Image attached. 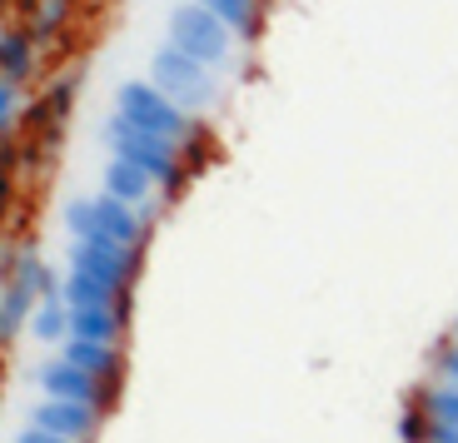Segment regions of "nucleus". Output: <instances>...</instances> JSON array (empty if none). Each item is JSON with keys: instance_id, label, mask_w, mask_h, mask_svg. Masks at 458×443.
<instances>
[{"instance_id": "obj_9", "label": "nucleus", "mask_w": 458, "mask_h": 443, "mask_svg": "<svg viewBox=\"0 0 458 443\" xmlns=\"http://www.w3.org/2000/svg\"><path fill=\"white\" fill-rule=\"evenodd\" d=\"M46 70H50V50L40 46L25 25H15L11 15H5V21H0V75L30 90Z\"/></svg>"}, {"instance_id": "obj_2", "label": "nucleus", "mask_w": 458, "mask_h": 443, "mask_svg": "<svg viewBox=\"0 0 458 443\" xmlns=\"http://www.w3.org/2000/svg\"><path fill=\"white\" fill-rule=\"evenodd\" d=\"M110 115H120L125 125L149 130V135H160V140H174L190 159H195L199 140H209L205 120L190 115V110H180L174 100H165L145 75H140V80H120V85H114V110Z\"/></svg>"}, {"instance_id": "obj_10", "label": "nucleus", "mask_w": 458, "mask_h": 443, "mask_svg": "<svg viewBox=\"0 0 458 443\" xmlns=\"http://www.w3.org/2000/svg\"><path fill=\"white\" fill-rule=\"evenodd\" d=\"M35 379H40L46 398H75V404H90V409H105V404H110V388H105L100 379H90L85 369H75L70 359H46Z\"/></svg>"}, {"instance_id": "obj_6", "label": "nucleus", "mask_w": 458, "mask_h": 443, "mask_svg": "<svg viewBox=\"0 0 458 443\" xmlns=\"http://www.w3.org/2000/svg\"><path fill=\"white\" fill-rule=\"evenodd\" d=\"M165 40H170L174 50H184L190 60H199V65L219 70V75L234 65V46H240L234 30H229L215 11H205L199 0H180V5H174L170 21H165Z\"/></svg>"}, {"instance_id": "obj_21", "label": "nucleus", "mask_w": 458, "mask_h": 443, "mask_svg": "<svg viewBox=\"0 0 458 443\" xmlns=\"http://www.w3.org/2000/svg\"><path fill=\"white\" fill-rule=\"evenodd\" d=\"M15 443H75V439H60V433H46V429H35V423H25L15 433Z\"/></svg>"}, {"instance_id": "obj_8", "label": "nucleus", "mask_w": 458, "mask_h": 443, "mask_svg": "<svg viewBox=\"0 0 458 443\" xmlns=\"http://www.w3.org/2000/svg\"><path fill=\"white\" fill-rule=\"evenodd\" d=\"M75 15H81V0H11V21L25 25V30L50 50V55L70 40Z\"/></svg>"}, {"instance_id": "obj_7", "label": "nucleus", "mask_w": 458, "mask_h": 443, "mask_svg": "<svg viewBox=\"0 0 458 443\" xmlns=\"http://www.w3.org/2000/svg\"><path fill=\"white\" fill-rule=\"evenodd\" d=\"M70 269H81L90 279H100V285L130 294V285L140 274V250L114 244V239H70Z\"/></svg>"}, {"instance_id": "obj_17", "label": "nucleus", "mask_w": 458, "mask_h": 443, "mask_svg": "<svg viewBox=\"0 0 458 443\" xmlns=\"http://www.w3.org/2000/svg\"><path fill=\"white\" fill-rule=\"evenodd\" d=\"M25 329L35 334L40 344H60L70 334V304H65V294H46V299H35V309H30V324Z\"/></svg>"}, {"instance_id": "obj_20", "label": "nucleus", "mask_w": 458, "mask_h": 443, "mask_svg": "<svg viewBox=\"0 0 458 443\" xmlns=\"http://www.w3.org/2000/svg\"><path fill=\"white\" fill-rule=\"evenodd\" d=\"M424 413L434 423H458V384L428 388V394H424Z\"/></svg>"}, {"instance_id": "obj_5", "label": "nucleus", "mask_w": 458, "mask_h": 443, "mask_svg": "<svg viewBox=\"0 0 458 443\" xmlns=\"http://www.w3.org/2000/svg\"><path fill=\"white\" fill-rule=\"evenodd\" d=\"M65 229L70 239H114V244H130V250H145L149 219L140 215L135 205L114 200V194H75L65 200Z\"/></svg>"}, {"instance_id": "obj_23", "label": "nucleus", "mask_w": 458, "mask_h": 443, "mask_svg": "<svg viewBox=\"0 0 458 443\" xmlns=\"http://www.w3.org/2000/svg\"><path fill=\"white\" fill-rule=\"evenodd\" d=\"M424 443H458V423H434V419H428Z\"/></svg>"}, {"instance_id": "obj_18", "label": "nucleus", "mask_w": 458, "mask_h": 443, "mask_svg": "<svg viewBox=\"0 0 458 443\" xmlns=\"http://www.w3.org/2000/svg\"><path fill=\"white\" fill-rule=\"evenodd\" d=\"M25 100H30V90H25V85H15V80L0 75V140H15V135H21Z\"/></svg>"}, {"instance_id": "obj_14", "label": "nucleus", "mask_w": 458, "mask_h": 443, "mask_svg": "<svg viewBox=\"0 0 458 443\" xmlns=\"http://www.w3.org/2000/svg\"><path fill=\"white\" fill-rule=\"evenodd\" d=\"M60 294H65L70 309H125V314H130V294L100 285V279H90V274H81V269L60 274Z\"/></svg>"}, {"instance_id": "obj_3", "label": "nucleus", "mask_w": 458, "mask_h": 443, "mask_svg": "<svg viewBox=\"0 0 458 443\" xmlns=\"http://www.w3.org/2000/svg\"><path fill=\"white\" fill-rule=\"evenodd\" d=\"M145 80L165 95V100H174L180 110L199 115V120H209V115L225 105V75L199 65V60H190L184 50H174L170 40H160V46L149 50Z\"/></svg>"}, {"instance_id": "obj_13", "label": "nucleus", "mask_w": 458, "mask_h": 443, "mask_svg": "<svg viewBox=\"0 0 458 443\" xmlns=\"http://www.w3.org/2000/svg\"><path fill=\"white\" fill-rule=\"evenodd\" d=\"M60 359H70L75 369H85L90 379H100L105 388H114V374L125 369L120 344H95V339H75V334H65V339H60Z\"/></svg>"}, {"instance_id": "obj_4", "label": "nucleus", "mask_w": 458, "mask_h": 443, "mask_svg": "<svg viewBox=\"0 0 458 443\" xmlns=\"http://www.w3.org/2000/svg\"><path fill=\"white\" fill-rule=\"evenodd\" d=\"M105 145H110V155L140 165V170L155 180V190L165 194V205H170L174 194H184V184L195 180V159L184 155L174 140H160V135H149V130L125 125L120 115H110V120H105Z\"/></svg>"}, {"instance_id": "obj_24", "label": "nucleus", "mask_w": 458, "mask_h": 443, "mask_svg": "<svg viewBox=\"0 0 458 443\" xmlns=\"http://www.w3.org/2000/svg\"><path fill=\"white\" fill-rule=\"evenodd\" d=\"M438 369H444V379H448V384H458V344L444 354V359H438Z\"/></svg>"}, {"instance_id": "obj_25", "label": "nucleus", "mask_w": 458, "mask_h": 443, "mask_svg": "<svg viewBox=\"0 0 458 443\" xmlns=\"http://www.w3.org/2000/svg\"><path fill=\"white\" fill-rule=\"evenodd\" d=\"M81 5H90V11H105V5H114V0H81Z\"/></svg>"}, {"instance_id": "obj_16", "label": "nucleus", "mask_w": 458, "mask_h": 443, "mask_svg": "<svg viewBox=\"0 0 458 443\" xmlns=\"http://www.w3.org/2000/svg\"><path fill=\"white\" fill-rule=\"evenodd\" d=\"M125 309H70V334L95 344H120L125 334Z\"/></svg>"}, {"instance_id": "obj_15", "label": "nucleus", "mask_w": 458, "mask_h": 443, "mask_svg": "<svg viewBox=\"0 0 458 443\" xmlns=\"http://www.w3.org/2000/svg\"><path fill=\"white\" fill-rule=\"evenodd\" d=\"M205 11H215L219 21L234 30V40H244V46H254L264 30V0H199Z\"/></svg>"}, {"instance_id": "obj_12", "label": "nucleus", "mask_w": 458, "mask_h": 443, "mask_svg": "<svg viewBox=\"0 0 458 443\" xmlns=\"http://www.w3.org/2000/svg\"><path fill=\"white\" fill-rule=\"evenodd\" d=\"M35 429L46 433H60V439H90L95 423H100V409H90V404H75V398H40L30 413Z\"/></svg>"}, {"instance_id": "obj_1", "label": "nucleus", "mask_w": 458, "mask_h": 443, "mask_svg": "<svg viewBox=\"0 0 458 443\" xmlns=\"http://www.w3.org/2000/svg\"><path fill=\"white\" fill-rule=\"evenodd\" d=\"M81 80H85L81 65L50 70L46 85L25 100V120H21V135H15L25 170H30L40 155H55L60 149V140H65V130H70V115H75V100H81Z\"/></svg>"}, {"instance_id": "obj_11", "label": "nucleus", "mask_w": 458, "mask_h": 443, "mask_svg": "<svg viewBox=\"0 0 458 443\" xmlns=\"http://www.w3.org/2000/svg\"><path fill=\"white\" fill-rule=\"evenodd\" d=\"M100 190L114 194V200H125V205H135L140 215L155 225V200H160V190H155V180H149L140 165H130V159L110 155V159H105V175H100Z\"/></svg>"}, {"instance_id": "obj_19", "label": "nucleus", "mask_w": 458, "mask_h": 443, "mask_svg": "<svg viewBox=\"0 0 458 443\" xmlns=\"http://www.w3.org/2000/svg\"><path fill=\"white\" fill-rule=\"evenodd\" d=\"M25 180V165H21V145L15 140H0V215L15 205V184Z\"/></svg>"}, {"instance_id": "obj_22", "label": "nucleus", "mask_w": 458, "mask_h": 443, "mask_svg": "<svg viewBox=\"0 0 458 443\" xmlns=\"http://www.w3.org/2000/svg\"><path fill=\"white\" fill-rule=\"evenodd\" d=\"M15 250H21V244L0 234V285H5V279H11V269H15Z\"/></svg>"}]
</instances>
